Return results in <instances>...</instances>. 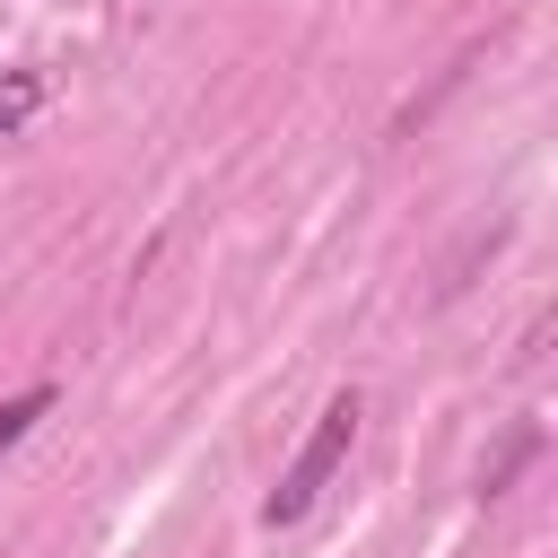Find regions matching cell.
Wrapping results in <instances>:
<instances>
[{
    "instance_id": "3",
    "label": "cell",
    "mask_w": 558,
    "mask_h": 558,
    "mask_svg": "<svg viewBox=\"0 0 558 558\" xmlns=\"http://www.w3.org/2000/svg\"><path fill=\"white\" fill-rule=\"evenodd\" d=\"M52 401H61L52 384H26V392H9V401H0V453H9V445H26V427H35Z\"/></svg>"
},
{
    "instance_id": "4",
    "label": "cell",
    "mask_w": 558,
    "mask_h": 558,
    "mask_svg": "<svg viewBox=\"0 0 558 558\" xmlns=\"http://www.w3.org/2000/svg\"><path fill=\"white\" fill-rule=\"evenodd\" d=\"M532 453H541V436H532V427H523V436H506V453H497V462H480V497H506V480H514Z\"/></svg>"
},
{
    "instance_id": "2",
    "label": "cell",
    "mask_w": 558,
    "mask_h": 558,
    "mask_svg": "<svg viewBox=\"0 0 558 558\" xmlns=\"http://www.w3.org/2000/svg\"><path fill=\"white\" fill-rule=\"evenodd\" d=\"M44 113V70H0V140Z\"/></svg>"
},
{
    "instance_id": "1",
    "label": "cell",
    "mask_w": 558,
    "mask_h": 558,
    "mask_svg": "<svg viewBox=\"0 0 558 558\" xmlns=\"http://www.w3.org/2000/svg\"><path fill=\"white\" fill-rule=\"evenodd\" d=\"M357 418H366L357 392H331V401H323L314 436L296 445V462L279 471V488L262 497V523H270V532H288V523H305V514L323 506V488L340 480V462H349V445H357Z\"/></svg>"
}]
</instances>
